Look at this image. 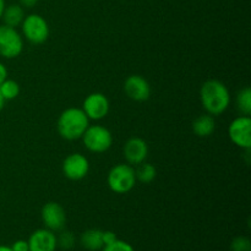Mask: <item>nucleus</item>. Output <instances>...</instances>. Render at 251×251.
Masks as SVG:
<instances>
[{"label":"nucleus","instance_id":"f257e3e1","mask_svg":"<svg viewBox=\"0 0 251 251\" xmlns=\"http://www.w3.org/2000/svg\"><path fill=\"white\" fill-rule=\"evenodd\" d=\"M200 100L207 114L216 117L223 114L228 109L230 104V93L222 81L211 78L201 86Z\"/></svg>","mask_w":251,"mask_h":251},{"label":"nucleus","instance_id":"f03ea898","mask_svg":"<svg viewBox=\"0 0 251 251\" xmlns=\"http://www.w3.org/2000/svg\"><path fill=\"white\" fill-rule=\"evenodd\" d=\"M90 126V119L81 108H68L59 115L56 129L63 139L74 141L82 137Z\"/></svg>","mask_w":251,"mask_h":251},{"label":"nucleus","instance_id":"7ed1b4c3","mask_svg":"<svg viewBox=\"0 0 251 251\" xmlns=\"http://www.w3.org/2000/svg\"><path fill=\"white\" fill-rule=\"evenodd\" d=\"M135 169L131 164L119 163L112 167L108 173L107 183L110 190L115 194H126L136 185Z\"/></svg>","mask_w":251,"mask_h":251},{"label":"nucleus","instance_id":"20e7f679","mask_svg":"<svg viewBox=\"0 0 251 251\" xmlns=\"http://www.w3.org/2000/svg\"><path fill=\"white\" fill-rule=\"evenodd\" d=\"M81 139L86 149L93 153L107 152L113 144L112 132L102 125H90Z\"/></svg>","mask_w":251,"mask_h":251},{"label":"nucleus","instance_id":"39448f33","mask_svg":"<svg viewBox=\"0 0 251 251\" xmlns=\"http://www.w3.org/2000/svg\"><path fill=\"white\" fill-rule=\"evenodd\" d=\"M22 34L32 44H42L48 39L50 29L47 20L38 14L25 16L21 24Z\"/></svg>","mask_w":251,"mask_h":251},{"label":"nucleus","instance_id":"423d86ee","mask_svg":"<svg viewBox=\"0 0 251 251\" xmlns=\"http://www.w3.org/2000/svg\"><path fill=\"white\" fill-rule=\"evenodd\" d=\"M24 50V38L14 27L0 26V55L5 59L17 58Z\"/></svg>","mask_w":251,"mask_h":251},{"label":"nucleus","instance_id":"0eeeda50","mask_svg":"<svg viewBox=\"0 0 251 251\" xmlns=\"http://www.w3.org/2000/svg\"><path fill=\"white\" fill-rule=\"evenodd\" d=\"M230 141L243 150L251 149V119L249 115L235 118L228 126Z\"/></svg>","mask_w":251,"mask_h":251},{"label":"nucleus","instance_id":"6e6552de","mask_svg":"<svg viewBox=\"0 0 251 251\" xmlns=\"http://www.w3.org/2000/svg\"><path fill=\"white\" fill-rule=\"evenodd\" d=\"M81 109L85 112L90 120H102L109 113L110 103L105 95L100 92H93L85 98Z\"/></svg>","mask_w":251,"mask_h":251},{"label":"nucleus","instance_id":"1a4fd4ad","mask_svg":"<svg viewBox=\"0 0 251 251\" xmlns=\"http://www.w3.org/2000/svg\"><path fill=\"white\" fill-rule=\"evenodd\" d=\"M61 169H63V174L66 178L77 181L87 176L88 172H90V162H88L87 157L76 152V153L69 154L64 159Z\"/></svg>","mask_w":251,"mask_h":251},{"label":"nucleus","instance_id":"9d476101","mask_svg":"<svg viewBox=\"0 0 251 251\" xmlns=\"http://www.w3.org/2000/svg\"><path fill=\"white\" fill-rule=\"evenodd\" d=\"M42 222L47 229L51 232L61 230L66 225V212L63 206L58 202H47L41 211Z\"/></svg>","mask_w":251,"mask_h":251},{"label":"nucleus","instance_id":"9b49d317","mask_svg":"<svg viewBox=\"0 0 251 251\" xmlns=\"http://www.w3.org/2000/svg\"><path fill=\"white\" fill-rule=\"evenodd\" d=\"M124 92L135 102H144L151 96V86L149 81L140 75H131L125 80Z\"/></svg>","mask_w":251,"mask_h":251},{"label":"nucleus","instance_id":"f8f14e48","mask_svg":"<svg viewBox=\"0 0 251 251\" xmlns=\"http://www.w3.org/2000/svg\"><path fill=\"white\" fill-rule=\"evenodd\" d=\"M123 152H124V157L127 163L137 166L146 161L147 156H149V146L141 137H130L125 142Z\"/></svg>","mask_w":251,"mask_h":251},{"label":"nucleus","instance_id":"ddd939ff","mask_svg":"<svg viewBox=\"0 0 251 251\" xmlns=\"http://www.w3.org/2000/svg\"><path fill=\"white\" fill-rule=\"evenodd\" d=\"M27 243L29 251H55L58 248L55 234L47 228L32 233Z\"/></svg>","mask_w":251,"mask_h":251},{"label":"nucleus","instance_id":"4468645a","mask_svg":"<svg viewBox=\"0 0 251 251\" xmlns=\"http://www.w3.org/2000/svg\"><path fill=\"white\" fill-rule=\"evenodd\" d=\"M215 118L210 114L199 115L193 122V131L199 137H208L215 132Z\"/></svg>","mask_w":251,"mask_h":251},{"label":"nucleus","instance_id":"2eb2a0df","mask_svg":"<svg viewBox=\"0 0 251 251\" xmlns=\"http://www.w3.org/2000/svg\"><path fill=\"white\" fill-rule=\"evenodd\" d=\"M103 230L100 229H88L82 233L80 238L81 245L88 251H98L103 249L104 244H103L102 239Z\"/></svg>","mask_w":251,"mask_h":251},{"label":"nucleus","instance_id":"dca6fc26","mask_svg":"<svg viewBox=\"0 0 251 251\" xmlns=\"http://www.w3.org/2000/svg\"><path fill=\"white\" fill-rule=\"evenodd\" d=\"M1 19L4 20V24L9 27L16 28L17 26H21L22 21L25 19L24 7L19 4H12L9 5V6H5Z\"/></svg>","mask_w":251,"mask_h":251},{"label":"nucleus","instance_id":"f3484780","mask_svg":"<svg viewBox=\"0 0 251 251\" xmlns=\"http://www.w3.org/2000/svg\"><path fill=\"white\" fill-rule=\"evenodd\" d=\"M135 176H136V180H139L140 183L150 184L156 179L157 171L153 164L142 162L137 164V168L135 169Z\"/></svg>","mask_w":251,"mask_h":251},{"label":"nucleus","instance_id":"a211bd4d","mask_svg":"<svg viewBox=\"0 0 251 251\" xmlns=\"http://www.w3.org/2000/svg\"><path fill=\"white\" fill-rule=\"evenodd\" d=\"M237 109L240 114L250 115L251 114V90L250 87H244L238 92L235 98Z\"/></svg>","mask_w":251,"mask_h":251},{"label":"nucleus","instance_id":"6ab92c4d","mask_svg":"<svg viewBox=\"0 0 251 251\" xmlns=\"http://www.w3.org/2000/svg\"><path fill=\"white\" fill-rule=\"evenodd\" d=\"M0 93L5 100H12L20 95V85L14 80H5L0 83Z\"/></svg>","mask_w":251,"mask_h":251},{"label":"nucleus","instance_id":"aec40b11","mask_svg":"<svg viewBox=\"0 0 251 251\" xmlns=\"http://www.w3.org/2000/svg\"><path fill=\"white\" fill-rule=\"evenodd\" d=\"M75 235L71 232H69V230L61 232V234L56 238V244H58V247H60L63 250H71L75 247Z\"/></svg>","mask_w":251,"mask_h":251},{"label":"nucleus","instance_id":"412c9836","mask_svg":"<svg viewBox=\"0 0 251 251\" xmlns=\"http://www.w3.org/2000/svg\"><path fill=\"white\" fill-rule=\"evenodd\" d=\"M232 251H251V242L247 237H237L230 243Z\"/></svg>","mask_w":251,"mask_h":251},{"label":"nucleus","instance_id":"4be33fe9","mask_svg":"<svg viewBox=\"0 0 251 251\" xmlns=\"http://www.w3.org/2000/svg\"><path fill=\"white\" fill-rule=\"evenodd\" d=\"M102 251H135V250L129 243L124 242V240L117 239L114 243H112V244L104 245Z\"/></svg>","mask_w":251,"mask_h":251},{"label":"nucleus","instance_id":"5701e85b","mask_svg":"<svg viewBox=\"0 0 251 251\" xmlns=\"http://www.w3.org/2000/svg\"><path fill=\"white\" fill-rule=\"evenodd\" d=\"M102 239H103V244L109 245V244H112V243H114L118 238H117V234H115L114 232L105 230V232L102 233Z\"/></svg>","mask_w":251,"mask_h":251},{"label":"nucleus","instance_id":"b1692460","mask_svg":"<svg viewBox=\"0 0 251 251\" xmlns=\"http://www.w3.org/2000/svg\"><path fill=\"white\" fill-rule=\"evenodd\" d=\"M10 248L12 251H29L28 243L26 240H16Z\"/></svg>","mask_w":251,"mask_h":251},{"label":"nucleus","instance_id":"393cba45","mask_svg":"<svg viewBox=\"0 0 251 251\" xmlns=\"http://www.w3.org/2000/svg\"><path fill=\"white\" fill-rule=\"evenodd\" d=\"M19 1H20V5H21L22 7L31 9V7L36 6V5L38 4L39 0H19Z\"/></svg>","mask_w":251,"mask_h":251},{"label":"nucleus","instance_id":"a878e982","mask_svg":"<svg viewBox=\"0 0 251 251\" xmlns=\"http://www.w3.org/2000/svg\"><path fill=\"white\" fill-rule=\"evenodd\" d=\"M7 78V69L2 63H0V83L4 82Z\"/></svg>","mask_w":251,"mask_h":251},{"label":"nucleus","instance_id":"bb28decb","mask_svg":"<svg viewBox=\"0 0 251 251\" xmlns=\"http://www.w3.org/2000/svg\"><path fill=\"white\" fill-rule=\"evenodd\" d=\"M4 9H5V0H0V19H1Z\"/></svg>","mask_w":251,"mask_h":251},{"label":"nucleus","instance_id":"cd10ccee","mask_svg":"<svg viewBox=\"0 0 251 251\" xmlns=\"http://www.w3.org/2000/svg\"><path fill=\"white\" fill-rule=\"evenodd\" d=\"M4 105H5V100H4V97L1 96V93H0V112L2 110Z\"/></svg>","mask_w":251,"mask_h":251},{"label":"nucleus","instance_id":"c85d7f7f","mask_svg":"<svg viewBox=\"0 0 251 251\" xmlns=\"http://www.w3.org/2000/svg\"><path fill=\"white\" fill-rule=\"evenodd\" d=\"M0 251H12L11 248L6 247V245H0Z\"/></svg>","mask_w":251,"mask_h":251}]
</instances>
